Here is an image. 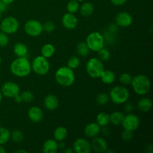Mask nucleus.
I'll use <instances>...</instances> for the list:
<instances>
[{
	"label": "nucleus",
	"instance_id": "nucleus-46",
	"mask_svg": "<svg viewBox=\"0 0 153 153\" xmlns=\"http://www.w3.org/2000/svg\"><path fill=\"white\" fill-rule=\"evenodd\" d=\"M63 152L65 153H73V148H70V147H65L64 149H63Z\"/></svg>",
	"mask_w": 153,
	"mask_h": 153
},
{
	"label": "nucleus",
	"instance_id": "nucleus-36",
	"mask_svg": "<svg viewBox=\"0 0 153 153\" xmlns=\"http://www.w3.org/2000/svg\"><path fill=\"white\" fill-rule=\"evenodd\" d=\"M20 95L22 97V102H31L34 99V94L30 91H22Z\"/></svg>",
	"mask_w": 153,
	"mask_h": 153
},
{
	"label": "nucleus",
	"instance_id": "nucleus-27",
	"mask_svg": "<svg viewBox=\"0 0 153 153\" xmlns=\"http://www.w3.org/2000/svg\"><path fill=\"white\" fill-rule=\"evenodd\" d=\"M97 123L101 127L108 126L110 123V119H109V114L105 112L98 114L97 116Z\"/></svg>",
	"mask_w": 153,
	"mask_h": 153
},
{
	"label": "nucleus",
	"instance_id": "nucleus-43",
	"mask_svg": "<svg viewBox=\"0 0 153 153\" xmlns=\"http://www.w3.org/2000/svg\"><path fill=\"white\" fill-rule=\"evenodd\" d=\"M13 99V100H14L15 102H16V103H21L22 102V97H21L20 94H17L16 96H15Z\"/></svg>",
	"mask_w": 153,
	"mask_h": 153
},
{
	"label": "nucleus",
	"instance_id": "nucleus-26",
	"mask_svg": "<svg viewBox=\"0 0 153 153\" xmlns=\"http://www.w3.org/2000/svg\"><path fill=\"white\" fill-rule=\"evenodd\" d=\"M55 52V48L52 43H46L41 48V55L47 59L52 58Z\"/></svg>",
	"mask_w": 153,
	"mask_h": 153
},
{
	"label": "nucleus",
	"instance_id": "nucleus-30",
	"mask_svg": "<svg viewBox=\"0 0 153 153\" xmlns=\"http://www.w3.org/2000/svg\"><path fill=\"white\" fill-rule=\"evenodd\" d=\"M10 139L13 140L14 143H19L23 140L24 134L20 130L15 129L12 132H10Z\"/></svg>",
	"mask_w": 153,
	"mask_h": 153
},
{
	"label": "nucleus",
	"instance_id": "nucleus-39",
	"mask_svg": "<svg viewBox=\"0 0 153 153\" xmlns=\"http://www.w3.org/2000/svg\"><path fill=\"white\" fill-rule=\"evenodd\" d=\"M133 136H134V131L130 130L124 129L122 133V139L124 141H130L133 138Z\"/></svg>",
	"mask_w": 153,
	"mask_h": 153
},
{
	"label": "nucleus",
	"instance_id": "nucleus-22",
	"mask_svg": "<svg viewBox=\"0 0 153 153\" xmlns=\"http://www.w3.org/2000/svg\"><path fill=\"white\" fill-rule=\"evenodd\" d=\"M137 107L140 111L144 112V113H146V112L149 111L151 110L152 107V100L149 98H142L140 99L138 101L137 105Z\"/></svg>",
	"mask_w": 153,
	"mask_h": 153
},
{
	"label": "nucleus",
	"instance_id": "nucleus-2",
	"mask_svg": "<svg viewBox=\"0 0 153 153\" xmlns=\"http://www.w3.org/2000/svg\"><path fill=\"white\" fill-rule=\"evenodd\" d=\"M55 79L57 83L63 87H70L75 83L76 75L74 70L64 66L57 70L55 73Z\"/></svg>",
	"mask_w": 153,
	"mask_h": 153
},
{
	"label": "nucleus",
	"instance_id": "nucleus-45",
	"mask_svg": "<svg viewBox=\"0 0 153 153\" xmlns=\"http://www.w3.org/2000/svg\"><path fill=\"white\" fill-rule=\"evenodd\" d=\"M146 152L147 153H152L153 152V148L151 144H148L146 147Z\"/></svg>",
	"mask_w": 153,
	"mask_h": 153
},
{
	"label": "nucleus",
	"instance_id": "nucleus-7",
	"mask_svg": "<svg viewBox=\"0 0 153 153\" xmlns=\"http://www.w3.org/2000/svg\"><path fill=\"white\" fill-rule=\"evenodd\" d=\"M31 70L36 74L40 76H44L49 73L50 70V64L47 58H44L42 55L36 56L31 63Z\"/></svg>",
	"mask_w": 153,
	"mask_h": 153
},
{
	"label": "nucleus",
	"instance_id": "nucleus-29",
	"mask_svg": "<svg viewBox=\"0 0 153 153\" xmlns=\"http://www.w3.org/2000/svg\"><path fill=\"white\" fill-rule=\"evenodd\" d=\"M76 51H77V54L80 57H86L91 50L85 42H80L78 43L76 46Z\"/></svg>",
	"mask_w": 153,
	"mask_h": 153
},
{
	"label": "nucleus",
	"instance_id": "nucleus-15",
	"mask_svg": "<svg viewBox=\"0 0 153 153\" xmlns=\"http://www.w3.org/2000/svg\"><path fill=\"white\" fill-rule=\"evenodd\" d=\"M91 144L92 150L95 151L96 152H105L106 149H108L107 141L103 137H98V136L93 138V140L91 143Z\"/></svg>",
	"mask_w": 153,
	"mask_h": 153
},
{
	"label": "nucleus",
	"instance_id": "nucleus-18",
	"mask_svg": "<svg viewBox=\"0 0 153 153\" xmlns=\"http://www.w3.org/2000/svg\"><path fill=\"white\" fill-rule=\"evenodd\" d=\"M44 107L49 111H55L59 105V100L58 97L53 94H49L46 96L43 100Z\"/></svg>",
	"mask_w": 153,
	"mask_h": 153
},
{
	"label": "nucleus",
	"instance_id": "nucleus-11",
	"mask_svg": "<svg viewBox=\"0 0 153 153\" xmlns=\"http://www.w3.org/2000/svg\"><path fill=\"white\" fill-rule=\"evenodd\" d=\"M1 92L2 95L7 98H13L15 96L20 94V88L15 82H7L1 86Z\"/></svg>",
	"mask_w": 153,
	"mask_h": 153
},
{
	"label": "nucleus",
	"instance_id": "nucleus-54",
	"mask_svg": "<svg viewBox=\"0 0 153 153\" xmlns=\"http://www.w3.org/2000/svg\"><path fill=\"white\" fill-rule=\"evenodd\" d=\"M1 55H0V66H1Z\"/></svg>",
	"mask_w": 153,
	"mask_h": 153
},
{
	"label": "nucleus",
	"instance_id": "nucleus-44",
	"mask_svg": "<svg viewBox=\"0 0 153 153\" xmlns=\"http://www.w3.org/2000/svg\"><path fill=\"white\" fill-rule=\"evenodd\" d=\"M101 131H102L103 134H105L106 136H108L110 134V130H109V128L107 126H103L102 129L101 128Z\"/></svg>",
	"mask_w": 153,
	"mask_h": 153
},
{
	"label": "nucleus",
	"instance_id": "nucleus-25",
	"mask_svg": "<svg viewBox=\"0 0 153 153\" xmlns=\"http://www.w3.org/2000/svg\"><path fill=\"white\" fill-rule=\"evenodd\" d=\"M123 113L120 111H114L109 115V119H110V123L113 124L114 126H121L123 123V121L124 119Z\"/></svg>",
	"mask_w": 153,
	"mask_h": 153
},
{
	"label": "nucleus",
	"instance_id": "nucleus-10",
	"mask_svg": "<svg viewBox=\"0 0 153 153\" xmlns=\"http://www.w3.org/2000/svg\"><path fill=\"white\" fill-rule=\"evenodd\" d=\"M140 119L137 115L129 113L124 117L122 125L124 129L134 131L140 126Z\"/></svg>",
	"mask_w": 153,
	"mask_h": 153
},
{
	"label": "nucleus",
	"instance_id": "nucleus-47",
	"mask_svg": "<svg viewBox=\"0 0 153 153\" xmlns=\"http://www.w3.org/2000/svg\"><path fill=\"white\" fill-rule=\"evenodd\" d=\"M58 149H64L65 148V143H64V141H59L58 142Z\"/></svg>",
	"mask_w": 153,
	"mask_h": 153
},
{
	"label": "nucleus",
	"instance_id": "nucleus-5",
	"mask_svg": "<svg viewBox=\"0 0 153 153\" xmlns=\"http://www.w3.org/2000/svg\"><path fill=\"white\" fill-rule=\"evenodd\" d=\"M104 70V64L98 58H90L86 63V71L92 79H99Z\"/></svg>",
	"mask_w": 153,
	"mask_h": 153
},
{
	"label": "nucleus",
	"instance_id": "nucleus-35",
	"mask_svg": "<svg viewBox=\"0 0 153 153\" xmlns=\"http://www.w3.org/2000/svg\"><path fill=\"white\" fill-rule=\"evenodd\" d=\"M131 80H132V76L129 73H124L120 76L119 81L123 85H131Z\"/></svg>",
	"mask_w": 153,
	"mask_h": 153
},
{
	"label": "nucleus",
	"instance_id": "nucleus-51",
	"mask_svg": "<svg viewBox=\"0 0 153 153\" xmlns=\"http://www.w3.org/2000/svg\"><path fill=\"white\" fill-rule=\"evenodd\" d=\"M2 97H3V95H2V94H1V91H0V103H1V100H2Z\"/></svg>",
	"mask_w": 153,
	"mask_h": 153
},
{
	"label": "nucleus",
	"instance_id": "nucleus-13",
	"mask_svg": "<svg viewBox=\"0 0 153 153\" xmlns=\"http://www.w3.org/2000/svg\"><path fill=\"white\" fill-rule=\"evenodd\" d=\"M115 22L118 26L122 27V28H126L132 24V16L128 12L121 11L117 14L116 17H115Z\"/></svg>",
	"mask_w": 153,
	"mask_h": 153
},
{
	"label": "nucleus",
	"instance_id": "nucleus-14",
	"mask_svg": "<svg viewBox=\"0 0 153 153\" xmlns=\"http://www.w3.org/2000/svg\"><path fill=\"white\" fill-rule=\"evenodd\" d=\"M61 22H62V24L64 28L69 30H73L75 29L76 26H77L78 18L75 16L74 13L67 12V13H66L63 16Z\"/></svg>",
	"mask_w": 153,
	"mask_h": 153
},
{
	"label": "nucleus",
	"instance_id": "nucleus-23",
	"mask_svg": "<svg viewBox=\"0 0 153 153\" xmlns=\"http://www.w3.org/2000/svg\"><path fill=\"white\" fill-rule=\"evenodd\" d=\"M79 10H80L81 14L85 17L91 16L94 13V4L90 1H85L79 7Z\"/></svg>",
	"mask_w": 153,
	"mask_h": 153
},
{
	"label": "nucleus",
	"instance_id": "nucleus-28",
	"mask_svg": "<svg viewBox=\"0 0 153 153\" xmlns=\"http://www.w3.org/2000/svg\"><path fill=\"white\" fill-rule=\"evenodd\" d=\"M10 139V131L5 127H0V145L7 143Z\"/></svg>",
	"mask_w": 153,
	"mask_h": 153
},
{
	"label": "nucleus",
	"instance_id": "nucleus-24",
	"mask_svg": "<svg viewBox=\"0 0 153 153\" xmlns=\"http://www.w3.org/2000/svg\"><path fill=\"white\" fill-rule=\"evenodd\" d=\"M54 139L56 141H64L68 135V131L64 126H59L56 128L54 131Z\"/></svg>",
	"mask_w": 153,
	"mask_h": 153
},
{
	"label": "nucleus",
	"instance_id": "nucleus-34",
	"mask_svg": "<svg viewBox=\"0 0 153 153\" xmlns=\"http://www.w3.org/2000/svg\"><path fill=\"white\" fill-rule=\"evenodd\" d=\"M80 58L77 56H72L67 61V67L72 70H76L80 66Z\"/></svg>",
	"mask_w": 153,
	"mask_h": 153
},
{
	"label": "nucleus",
	"instance_id": "nucleus-52",
	"mask_svg": "<svg viewBox=\"0 0 153 153\" xmlns=\"http://www.w3.org/2000/svg\"><path fill=\"white\" fill-rule=\"evenodd\" d=\"M1 16H2V12L0 11V19H1Z\"/></svg>",
	"mask_w": 153,
	"mask_h": 153
},
{
	"label": "nucleus",
	"instance_id": "nucleus-8",
	"mask_svg": "<svg viewBox=\"0 0 153 153\" xmlns=\"http://www.w3.org/2000/svg\"><path fill=\"white\" fill-rule=\"evenodd\" d=\"M19 22L13 16H7L1 19L0 23V31L7 34H13L18 31Z\"/></svg>",
	"mask_w": 153,
	"mask_h": 153
},
{
	"label": "nucleus",
	"instance_id": "nucleus-6",
	"mask_svg": "<svg viewBox=\"0 0 153 153\" xmlns=\"http://www.w3.org/2000/svg\"><path fill=\"white\" fill-rule=\"evenodd\" d=\"M105 42V40L104 38V35L98 31H93L90 33L87 36L85 40V43H87L90 50L97 52L104 47Z\"/></svg>",
	"mask_w": 153,
	"mask_h": 153
},
{
	"label": "nucleus",
	"instance_id": "nucleus-42",
	"mask_svg": "<svg viewBox=\"0 0 153 153\" xmlns=\"http://www.w3.org/2000/svg\"><path fill=\"white\" fill-rule=\"evenodd\" d=\"M7 5H8V4H7L6 3H4V1L0 0V11H1L2 13L3 12L6 11V10L7 9Z\"/></svg>",
	"mask_w": 153,
	"mask_h": 153
},
{
	"label": "nucleus",
	"instance_id": "nucleus-49",
	"mask_svg": "<svg viewBox=\"0 0 153 153\" xmlns=\"http://www.w3.org/2000/svg\"><path fill=\"white\" fill-rule=\"evenodd\" d=\"M6 150L4 147L2 146V145H0V153H5Z\"/></svg>",
	"mask_w": 153,
	"mask_h": 153
},
{
	"label": "nucleus",
	"instance_id": "nucleus-38",
	"mask_svg": "<svg viewBox=\"0 0 153 153\" xmlns=\"http://www.w3.org/2000/svg\"><path fill=\"white\" fill-rule=\"evenodd\" d=\"M9 43V37L7 34L0 31V47H5Z\"/></svg>",
	"mask_w": 153,
	"mask_h": 153
},
{
	"label": "nucleus",
	"instance_id": "nucleus-9",
	"mask_svg": "<svg viewBox=\"0 0 153 153\" xmlns=\"http://www.w3.org/2000/svg\"><path fill=\"white\" fill-rule=\"evenodd\" d=\"M24 31L30 37H38L43 31V24L37 19H29L24 25Z\"/></svg>",
	"mask_w": 153,
	"mask_h": 153
},
{
	"label": "nucleus",
	"instance_id": "nucleus-21",
	"mask_svg": "<svg viewBox=\"0 0 153 153\" xmlns=\"http://www.w3.org/2000/svg\"><path fill=\"white\" fill-rule=\"evenodd\" d=\"M100 78L103 83L106 85H111L116 80V75L111 70H104Z\"/></svg>",
	"mask_w": 153,
	"mask_h": 153
},
{
	"label": "nucleus",
	"instance_id": "nucleus-19",
	"mask_svg": "<svg viewBox=\"0 0 153 153\" xmlns=\"http://www.w3.org/2000/svg\"><path fill=\"white\" fill-rule=\"evenodd\" d=\"M58 141L55 139H48L43 143L42 151L44 153H55L58 150Z\"/></svg>",
	"mask_w": 153,
	"mask_h": 153
},
{
	"label": "nucleus",
	"instance_id": "nucleus-12",
	"mask_svg": "<svg viewBox=\"0 0 153 153\" xmlns=\"http://www.w3.org/2000/svg\"><path fill=\"white\" fill-rule=\"evenodd\" d=\"M72 148L73 152L76 153H90L92 151L91 143L87 139L82 137L75 140Z\"/></svg>",
	"mask_w": 153,
	"mask_h": 153
},
{
	"label": "nucleus",
	"instance_id": "nucleus-48",
	"mask_svg": "<svg viewBox=\"0 0 153 153\" xmlns=\"http://www.w3.org/2000/svg\"><path fill=\"white\" fill-rule=\"evenodd\" d=\"M1 1H4V3H6L7 4H10L11 3H13L14 1V0H1Z\"/></svg>",
	"mask_w": 153,
	"mask_h": 153
},
{
	"label": "nucleus",
	"instance_id": "nucleus-4",
	"mask_svg": "<svg viewBox=\"0 0 153 153\" xmlns=\"http://www.w3.org/2000/svg\"><path fill=\"white\" fill-rule=\"evenodd\" d=\"M109 99L116 105L125 104L130 97L129 91L126 87L115 86L110 91L108 94Z\"/></svg>",
	"mask_w": 153,
	"mask_h": 153
},
{
	"label": "nucleus",
	"instance_id": "nucleus-55",
	"mask_svg": "<svg viewBox=\"0 0 153 153\" xmlns=\"http://www.w3.org/2000/svg\"><path fill=\"white\" fill-rule=\"evenodd\" d=\"M0 122H1V121H0Z\"/></svg>",
	"mask_w": 153,
	"mask_h": 153
},
{
	"label": "nucleus",
	"instance_id": "nucleus-31",
	"mask_svg": "<svg viewBox=\"0 0 153 153\" xmlns=\"http://www.w3.org/2000/svg\"><path fill=\"white\" fill-rule=\"evenodd\" d=\"M79 2L77 0H70L67 5V10L69 13H75L79 10Z\"/></svg>",
	"mask_w": 153,
	"mask_h": 153
},
{
	"label": "nucleus",
	"instance_id": "nucleus-32",
	"mask_svg": "<svg viewBox=\"0 0 153 153\" xmlns=\"http://www.w3.org/2000/svg\"><path fill=\"white\" fill-rule=\"evenodd\" d=\"M110 100L109 99V96L108 94H106V93H100L97 95V98H96V102H97V104L99 105H105L107 104L108 102V101Z\"/></svg>",
	"mask_w": 153,
	"mask_h": 153
},
{
	"label": "nucleus",
	"instance_id": "nucleus-3",
	"mask_svg": "<svg viewBox=\"0 0 153 153\" xmlns=\"http://www.w3.org/2000/svg\"><path fill=\"white\" fill-rule=\"evenodd\" d=\"M131 85L134 93L139 96L146 95L151 89L150 80L147 76L143 74L132 77Z\"/></svg>",
	"mask_w": 153,
	"mask_h": 153
},
{
	"label": "nucleus",
	"instance_id": "nucleus-50",
	"mask_svg": "<svg viewBox=\"0 0 153 153\" xmlns=\"http://www.w3.org/2000/svg\"><path fill=\"white\" fill-rule=\"evenodd\" d=\"M15 152H23V153H26L27 151L26 150H24V149H18V150L15 151Z\"/></svg>",
	"mask_w": 153,
	"mask_h": 153
},
{
	"label": "nucleus",
	"instance_id": "nucleus-40",
	"mask_svg": "<svg viewBox=\"0 0 153 153\" xmlns=\"http://www.w3.org/2000/svg\"><path fill=\"white\" fill-rule=\"evenodd\" d=\"M134 104L131 102L126 103V104L125 105V107H124V110H125V111L128 114L131 113V112L133 111V110H134Z\"/></svg>",
	"mask_w": 153,
	"mask_h": 153
},
{
	"label": "nucleus",
	"instance_id": "nucleus-41",
	"mask_svg": "<svg viewBox=\"0 0 153 153\" xmlns=\"http://www.w3.org/2000/svg\"><path fill=\"white\" fill-rule=\"evenodd\" d=\"M111 2L115 6H121L123 5L128 0H110Z\"/></svg>",
	"mask_w": 153,
	"mask_h": 153
},
{
	"label": "nucleus",
	"instance_id": "nucleus-20",
	"mask_svg": "<svg viewBox=\"0 0 153 153\" xmlns=\"http://www.w3.org/2000/svg\"><path fill=\"white\" fill-rule=\"evenodd\" d=\"M13 52L16 57H27L28 49L25 43H16L13 46Z\"/></svg>",
	"mask_w": 153,
	"mask_h": 153
},
{
	"label": "nucleus",
	"instance_id": "nucleus-16",
	"mask_svg": "<svg viewBox=\"0 0 153 153\" xmlns=\"http://www.w3.org/2000/svg\"><path fill=\"white\" fill-rule=\"evenodd\" d=\"M101 132V126L97 123H91L85 126L84 133L89 138H94Z\"/></svg>",
	"mask_w": 153,
	"mask_h": 153
},
{
	"label": "nucleus",
	"instance_id": "nucleus-1",
	"mask_svg": "<svg viewBox=\"0 0 153 153\" xmlns=\"http://www.w3.org/2000/svg\"><path fill=\"white\" fill-rule=\"evenodd\" d=\"M10 70L16 77H27L31 72V62L27 57H17L10 64Z\"/></svg>",
	"mask_w": 153,
	"mask_h": 153
},
{
	"label": "nucleus",
	"instance_id": "nucleus-33",
	"mask_svg": "<svg viewBox=\"0 0 153 153\" xmlns=\"http://www.w3.org/2000/svg\"><path fill=\"white\" fill-rule=\"evenodd\" d=\"M97 54H98V58L101 60L102 61H107L111 58L110 51L106 48L103 47L102 49L97 52Z\"/></svg>",
	"mask_w": 153,
	"mask_h": 153
},
{
	"label": "nucleus",
	"instance_id": "nucleus-17",
	"mask_svg": "<svg viewBox=\"0 0 153 153\" xmlns=\"http://www.w3.org/2000/svg\"><path fill=\"white\" fill-rule=\"evenodd\" d=\"M28 117L32 123H40L43 118V111L39 107L32 106L28 111Z\"/></svg>",
	"mask_w": 153,
	"mask_h": 153
},
{
	"label": "nucleus",
	"instance_id": "nucleus-53",
	"mask_svg": "<svg viewBox=\"0 0 153 153\" xmlns=\"http://www.w3.org/2000/svg\"><path fill=\"white\" fill-rule=\"evenodd\" d=\"M78 1H79V2H83L84 1H85V0H77Z\"/></svg>",
	"mask_w": 153,
	"mask_h": 153
},
{
	"label": "nucleus",
	"instance_id": "nucleus-37",
	"mask_svg": "<svg viewBox=\"0 0 153 153\" xmlns=\"http://www.w3.org/2000/svg\"><path fill=\"white\" fill-rule=\"evenodd\" d=\"M55 25L52 21H46L43 23V30L46 32H52L55 30Z\"/></svg>",
	"mask_w": 153,
	"mask_h": 153
}]
</instances>
